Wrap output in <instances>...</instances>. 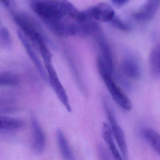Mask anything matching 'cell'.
<instances>
[{
  "label": "cell",
  "mask_w": 160,
  "mask_h": 160,
  "mask_svg": "<svg viewBox=\"0 0 160 160\" xmlns=\"http://www.w3.org/2000/svg\"><path fill=\"white\" fill-rule=\"evenodd\" d=\"M144 137L153 149L160 156V134L154 130L146 128L143 132Z\"/></svg>",
  "instance_id": "cell-16"
},
{
  "label": "cell",
  "mask_w": 160,
  "mask_h": 160,
  "mask_svg": "<svg viewBox=\"0 0 160 160\" xmlns=\"http://www.w3.org/2000/svg\"><path fill=\"white\" fill-rule=\"evenodd\" d=\"M14 21L36 48L40 42L45 40L39 26L31 17L22 14L15 15Z\"/></svg>",
  "instance_id": "cell-3"
},
{
  "label": "cell",
  "mask_w": 160,
  "mask_h": 160,
  "mask_svg": "<svg viewBox=\"0 0 160 160\" xmlns=\"http://www.w3.org/2000/svg\"><path fill=\"white\" fill-rule=\"evenodd\" d=\"M160 0H148L145 5L133 15V18L140 22H147L151 20L156 15Z\"/></svg>",
  "instance_id": "cell-10"
},
{
  "label": "cell",
  "mask_w": 160,
  "mask_h": 160,
  "mask_svg": "<svg viewBox=\"0 0 160 160\" xmlns=\"http://www.w3.org/2000/svg\"><path fill=\"white\" fill-rule=\"evenodd\" d=\"M24 125L23 121L20 119L0 116V131H15L21 129Z\"/></svg>",
  "instance_id": "cell-14"
},
{
  "label": "cell",
  "mask_w": 160,
  "mask_h": 160,
  "mask_svg": "<svg viewBox=\"0 0 160 160\" xmlns=\"http://www.w3.org/2000/svg\"><path fill=\"white\" fill-rule=\"evenodd\" d=\"M20 80L19 76L16 73L9 71L0 72V86H16Z\"/></svg>",
  "instance_id": "cell-17"
},
{
  "label": "cell",
  "mask_w": 160,
  "mask_h": 160,
  "mask_svg": "<svg viewBox=\"0 0 160 160\" xmlns=\"http://www.w3.org/2000/svg\"><path fill=\"white\" fill-rule=\"evenodd\" d=\"M0 2L8 7L14 5V0H0Z\"/></svg>",
  "instance_id": "cell-22"
},
{
  "label": "cell",
  "mask_w": 160,
  "mask_h": 160,
  "mask_svg": "<svg viewBox=\"0 0 160 160\" xmlns=\"http://www.w3.org/2000/svg\"><path fill=\"white\" fill-rule=\"evenodd\" d=\"M0 39L2 45L6 48H11L12 45V38L7 27H3L0 30Z\"/></svg>",
  "instance_id": "cell-18"
},
{
  "label": "cell",
  "mask_w": 160,
  "mask_h": 160,
  "mask_svg": "<svg viewBox=\"0 0 160 160\" xmlns=\"http://www.w3.org/2000/svg\"><path fill=\"white\" fill-rule=\"evenodd\" d=\"M99 155L102 160L112 159V154L110 151H108L102 144H99L98 147Z\"/></svg>",
  "instance_id": "cell-20"
},
{
  "label": "cell",
  "mask_w": 160,
  "mask_h": 160,
  "mask_svg": "<svg viewBox=\"0 0 160 160\" xmlns=\"http://www.w3.org/2000/svg\"><path fill=\"white\" fill-rule=\"evenodd\" d=\"M111 1L113 5H114L115 6L120 8L127 3L130 0H111Z\"/></svg>",
  "instance_id": "cell-21"
},
{
  "label": "cell",
  "mask_w": 160,
  "mask_h": 160,
  "mask_svg": "<svg viewBox=\"0 0 160 160\" xmlns=\"http://www.w3.org/2000/svg\"><path fill=\"white\" fill-rule=\"evenodd\" d=\"M44 64L48 74V83L50 84L61 103L65 107L68 112H71L72 109L68 96L58 77L55 69L53 67L52 62Z\"/></svg>",
  "instance_id": "cell-5"
},
{
  "label": "cell",
  "mask_w": 160,
  "mask_h": 160,
  "mask_svg": "<svg viewBox=\"0 0 160 160\" xmlns=\"http://www.w3.org/2000/svg\"><path fill=\"white\" fill-rule=\"evenodd\" d=\"M32 130V147L34 151L38 154L43 153L46 147V136L38 120L34 116L31 117Z\"/></svg>",
  "instance_id": "cell-8"
},
{
  "label": "cell",
  "mask_w": 160,
  "mask_h": 160,
  "mask_svg": "<svg viewBox=\"0 0 160 160\" xmlns=\"http://www.w3.org/2000/svg\"><path fill=\"white\" fill-rule=\"evenodd\" d=\"M149 64L151 74L155 78L160 77V43L151 52L149 56Z\"/></svg>",
  "instance_id": "cell-15"
},
{
  "label": "cell",
  "mask_w": 160,
  "mask_h": 160,
  "mask_svg": "<svg viewBox=\"0 0 160 160\" xmlns=\"http://www.w3.org/2000/svg\"><path fill=\"white\" fill-rule=\"evenodd\" d=\"M32 8L45 23L70 15L75 18L80 10L68 0H43L34 2Z\"/></svg>",
  "instance_id": "cell-1"
},
{
  "label": "cell",
  "mask_w": 160,
  "mask_h": 160,
  "mask_svg": "<svg viewBox=\"0 0 160 160\" xmlns=\"http://www.w3.org/2000/svg\"><path fill=\"white\" fill-rule=\"evenodd\" d=\"M98 43L100 50V55L107 64L110 70L113 73V59L112 50L109 44L106 41V39L102 36L98 37Z\"/></svg>",
  "instance_id": "cell-12"
},
{
  "label": "cell",
  "mask_w": 160,
  "mask_h": 160,
  "mask_svg": "<svg viewBox=\"0 0 160 160\" xmlns=\"http://www.w3.org/2000/svg\"><path fill=\"white\" fill-rule=\"evenodd\" d=\"M111 23L114 27L121 31L128 32L130 30V26L116 15Z\"/></svg>",
  "instance_id": "cell-19"
},
{
  "label": "cell",
  "mask_w": 160,
  "mask_h": 160,
  "mask_svg": "<svg viewBox=\"0 0 160 160\" xmlns=\"http://www.w3.org/2000/svg\"><path fill=\"white\" fill-rule=\"evenodd\" d=\"M18 35L19 37V39L23 45L27 54L35 66L39 74L41 75L42 78L44 79V80L48 83V79L47 71L43 67L40 59L35 52L31 43L29 42V39L24 35V34L20 30H18Z\"/></svg>",
  "instance_id": "cell-7"
},
{
  "label": "cell",
  "mask_w": 160,
  "mask_h": 160,
  "mask_svg": "<svg viewBox=\"0 0 160 160\" xmlns=\"http://www.w3.org/2000/svg\"><path fill=\"white\" fill-rule=\"evenodd\" d=\"M0 25H1V21H0Z\"/></svg>",
  "instance_id": "cell-23"
},
{
  "label": "cell",
  "mask_w": 160,
  "mask_h": 160,
  "mask_svg": "<svg viewBox=\"0 0 160 160\" xmlns=\"http://www.w3.org/2000/svg\"><path fill=\"white\" fill-rule=\"evenodd\" d=\"M98 71L115 102L126 111H131L132 104L128 96L117 83L113 73L101 55L97 59Z\"/></svg>",
  "instance_id": "cell-2"
},
{
  "label": "cell",
  "mask_w": 160,
  "mask_h": 160,
  "mask_svg": "<svg viewBox=\"0 0 160 160\" xmlns=\"http://www.w3.org/2000/svg\"><path fill=\"white\" fill-rule=\"evenodd\" d=\"M85 11L89 18L101 22H111L115 16L112 7L104 3L95 5Z\"/></svg>",
  "instance_id": "cell-6"
},
{
  "label": "cell",
  "mask_w": 160,
  "mask_h": 160,
  "mask_svg": "<svg viewBox=\"0 0 160 160\" xmlns=\"http://www.w3.org/2000/svg\"><path fill=\"white\" fill-rule=\"evenodd\" d=\"M103 107L110 123V128L117 144L118 149L123 158L127 159L128 157V147L123 130L118 124L112 107L106 101H104L103 102Z\"/></svg>",
  "instance_id": "cell-4"
},
{
  "label": "cell",
  "mask_w": 160,
  "mask_h": 160,
  "mask_svg": "<svg viewBox=\"0 0 160 160\" xmlns=\"http://www.w3.org/2000/svg\"><path fill=\"white\" fill-rule=\"evenodd\" d=\"M123 73L132 80H138L142 76V69L138 60L132 55H127L123 58L121 63Z\"/></svg>",
  "instance_id": "cell-9"
},
{
  "label": "cell",
  "mask_w": 160,
  "mask_h": 160,
  "mask_svg": "<svg viewBox=\"0 0 160 160\" xmlns=\"http://www.w3.org/2000/svg\"><path fill=\"white\" fill-rule=\"evenodd\" d=\"M56 135L58 147L62 157L65 160H74V154L62 131L58 128Z\"/></svg>",
  "instance_id": "cell-13"
},
{
  "label": "cell",
  "mask_w": 160,
  "mask_h": 160,
  "mask_svg": "<svg viewBox=\"0 0 160 160\" xmlns=\"http://www.w3.org/2000/svg\"><path fill=\"white\" fill-rule=\"evenodd\" d=\"M101 134L102 139L107 145L113 158L116 160L123 159L122 155L115 142V139L110 126L107 123H104L102 124Z\"/></svg>",
  "instance_id": "cell-11"
}]
</instances>
